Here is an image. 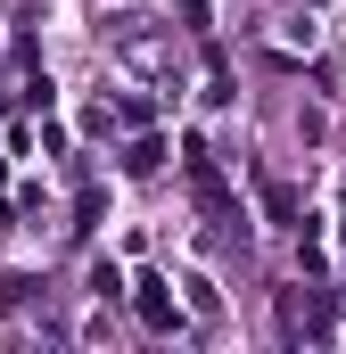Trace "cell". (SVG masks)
<instances>
[{
	"mask_svg": "<svg viewBox=\"0 0 346 354\" xmlns=\"http://www.w3.org/2000/svg\"><path fill=\"white\" fill-rule=\"evenodd\" d=\"M132 313H140V330H173V297H165V280H140V288H132Z\"/></svg>",
	"mask_w": 346,
	"mask_h": 354,
	"instance_id": "1",
	"label": "cell"
},
{
	"mask_svg": "<svg viewBox=\"0 0 346 354\" xmlns=\"http://www.w3.org/2000/svg\"><path fill=\"white\" fill-rule=\"evenodd\" d=\"M157 157H165L157 140H132V149H124V174H157Z\"/></svg>",
	"mask_w": 346,
	"mask_h": 354,
	"instance_id": "2",
	"label": "cell"
},
{
	"mask_svg": "<svg viewBox=\"0 0 346 354\" xmlns=\"http://www.w3.org/2000/svg\"><path fill=\"white\" fill-rule=\"evenodd\" d=\"M264 206H272V223H297V189H289V181H272V189H264Z\"/></svg>",
	"mask_w": 346,
	"mask_h": 354,
	"instance_id": "3",
	"label": "cell"
}]
</instances>
